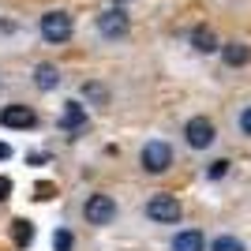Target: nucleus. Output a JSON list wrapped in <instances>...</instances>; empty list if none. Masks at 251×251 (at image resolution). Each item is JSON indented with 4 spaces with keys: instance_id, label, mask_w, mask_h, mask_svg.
<instances>
[{
    "instance_id": "f257e3e1",
    "label": "nucleus",
    "mask_w": 251,
    "mask_h": 251,
    "mask_svg": "<svg viewBox=\"0 0 251 251\" xmlns=\"http://www.w3.org/2000/svg\"><path fill=\"white\" fill-rule=\"evenodd\" d=\"M72 30H75V23H72V15H68V11H45V15H42V38H45L49 45L68 42V38H72Z\"/></svg>"
},
{
    "instance_id": "f03ea898",
    "label": "nucleus",
    "mask_w": 251,
    "mask_h": 251,
    "mask_svg": "<svg viewBox=\"0 0 251 251\" xmlns=\"http://www.w3.org/2000/svg\"><path fill=\"white\" fill-rule=\"evenodd\" d=\"M214 139H218V127H214V120H206V116H191L188 124H184V143H188L191 150L214 147Z\"/></svg>"
},
{
    "instance_id": "7ed1b4c3",
    "label": "nucleus",
    "mask_w": 251,
    "mask_h": 251,
    "mask_svg": "<svg viewBox=\"0 0 251 251\" xmlns=\"http://www.w3.org/2000/svg\"><path fill=\"white\" fill-rule=\"evenodd\" d=\"M139 161H143V169L147 173H165L169 165H173V150H169V143H161V139H150L147 147H143V154H139Z\"/></svg>"
},
{
    "instance_id": "20e7f679",
    "label": "nucleus",
    "mask_w": 251,
    "mask_h": 251,
    "mask_svg": "<svg viewBox=\"0 0 251 251\" xmlns=\"http://www.w3.org/2000/svg\"><path fill=\"white\" fill-rule=\"evenodd\" d=\"M147 218L150 221H157V225H176L180 221V202H176V195H154V199L147 202Z\"/></svg>"
},
{
    "instance_id": "39448f33",
    "label": "nucleus",
    "mask_w": 251,
    "mask_h": 251,
    "mask_svg": "<svg viewBox=\"0 0 251 251\" xmlns=\"http://www.w3.org/2000/svg\"><path fill=\"white\" fill-rule=\"evenodd\" d=\"M83 214L90 225H109V221H116V199L113 195H90L83 202Z\"/></svg>"
},
{
    "instance_id": "423d86ee",
    "label": "nucleus",
    "mask_w": 251,
    "mask_h": 251,
    "mask_svg": "<svg viewBox=\"0 0 251 251\" xmlns=\"http://www.w3.org/2000/svg\"><path fill=\"white\" fill-rule=\"evenodd\" d=\"M0 124L15 127V131H26V127L38 124V113H34L30 105H4V109H0Z\"/></svg>"
},
{
    "instance_id": "0eeeda50",
    "label": "nucleus",
    "mask_w": 251,
    "mask_h": 251,
    "mask_svg": "<svg viewBox=\"0 0 251 251\" xmlns=\"http://www.w3.org/2000/svg\"><path fill=\"white\" fill-rule=\"evenodd\" d=\"M127 26H131V23H127L124 8H109V11L98 15V30H101V38H124Z\"/></svg>"
},
{
    "instance_id": "6e6552de",
    "label": "nucleus",
    "mask_w": 251,
    "mask_h": 251,
    "mask_svg": "<svg viewBox=\"0 0 251 251\" xmlns=\"http://www.w3.org/2000/svg\"><path fill=\"white\" fill-rule=\"evenodd\" d=\"M221 60H225V68H244V64L251 60V45L225 42V45H221Z\"/></svg>"
},
{
    "instance_id": "1a4fd4ad",
    "label": "nucleus",
    "mask_w": 251,
    "mask_h": 251,
    "mask_svg": "<svg viewBox=\"0 0 251 251\" xmlns=\"http://www.w3.org/2000/svg\"><path fill=\"white\" fill-rule=\"evenodd\" d=\"M173 251H206V236L199 229H180L173 236Z\"/></svg>"
},
{
    "instance_id": "9d476101",
    "label": "nucleus",
    "mask_w": 251,
    "mask_h": 251,
    "mask_svg": "<svg viewBox=\"0 0 251 251\" xmlns=\"http://www.w3.org/2000/svg\"><path fill=\"white\" fill-rule=\"evenodd\" d=\"M83 124H86V105L68 101V105H64V113H60V127H64V131H79Z\"/></svg>"
},
{
    "instance_id": "9b49d317",
    "label": "nucleus",
    "mask_w": 251,
    "mask_h": 251,
    "mask_svg": "<svg viewBox=\"0 0 251 251\" xmlns=\"http://www.w3.org/2000/svg\"><path fill=\"white\" fill-rule=\"evenodd\" d=\"M191 45H195V52H221V45H218V38H214V30L210 26H195L191 30Z\"/></svg>"
},
{
    "instance_id": "f8f14e48",
    "label": "nucleus",
    "mask_w": 251,
    "mask_h": 251,
    "mask_svg": "<svg viewBox=\"0 0 251 251\" xmlns=\"http://www.w3.org/2000/svg\"><path fill=\"white\" fill-rule=\"evenodd\" d=\"M34 86H38V90H56V86H60V72H56L52 64H38V68H34Z\"/></svg>"
},
{
    "instance_id": "ddd939ff",
    "label": "nucleus",
    "mask_w": 251,
    "mask_h": 251,
    "mask_svg": "<svg viewBox=\"0 0 251 251\" xmlns=\"http://www.w3.org/2000/svg\"><path fill=\"white\" fill-rule=\"evenodd\" d=\"M79 94L86 98V105H109V86L105 83H83Z\"/></svg>"
},
{
    "instance_id": "4468645a",
    "label": "nucleus",
    "mask_w": 251,
    "mask_h": 251,
    "mask_svg": "<svg viewBox=\"0 0 251 251\" xmlns=\"http://www.w3.org/2000/svg\"><path fill=\"white\" fill-rule=\"evenodd\" d=\"M11 240L19 244V248H30V240H34V225H30L26 218L11 221Z\"/></svg>"
},
{
    "instance_id": "2eb2a0df",
    "label": "nucleus",
    "mask_w": 251,
    "mask_h": 251,
    "mask_svg": "<svg viewBox=\"0 0 251 251\" xmlns=\"http://www.w3.org/2000/svg\"><path fill=\"white\" fill-rule=\"evenodd\" d=\"M210 251H248V248H244V240H236L232 232H221V236L210 240Z\"/></svg>"
},
{
    "instance_id": "dca6fc26",
    "label": "nucleus",
    "mask_w": 251,
    "mask_h": 251,
    "mask_svg": "<svg viewBox=\"0 0 251 251\" xmlns=\"http://www.w3.org/2000/svg\"><path fill=\"white\" fill-rule=\"evenodd\" d=\"M52 248H56V251H72V232L56 229V232H52Z\"/></svg>"
},
{
    "instance_id": "f3484780",
    "label": "nucleus",
    "mask_w": 251,
    "mask_h": 251,
    "mask_svg": "<svg viewBox=\"0 0 251 251\" xmlns=\"http://www.w3.org/2000/svg\"><path fill=\"white\" fill-rule=\"evenodd\" d=\"M225 173H229V161H225V157H218V161H210V169H206V176H210V180H221Z\"/></svg>"
},
{
    "instance_id": "a211bd4d",
    "label": "nucleus",
    "mask_w": 251,
    "mask_h": 251,
    "mask_svg": "<svg viewBox=\"0 0 251 251\" xmlns=\"http://www.w3.org/2000/svg\"><path fill=\"white\" fill-rule=\"evenodd\" d=\"M236 127H240L244 135H251V105H244L240 116H236Z\"/></svg>"
},
{
    "instance_id": "6ab92c4d",
    "label": "nucleus",
    "mask_w": 251,
    "mask_h": 251,
    "mask_svg": "<svg viewBox=\"0 0 251 251\" xmlns=\"http://www.w3.org/2000/svg\"><path fill=\"white\" fill-rule=\"evenodd\" d=\"M4 199H11V180L8 176H0V202Z\"/></svg>"
},
{
    "instance_id": "aec40b11",
    "label": "nucleus",
    "mask_w": 251,
    "mask_h": 251,
    "mask_svg": "<svg viewBox=\"0 0 251 251\" xmlns=\"http://www.w3.org/2000/svg\"><path fill=\"white\" fill-rule=\"evenodd\" d=\"M4 157H11V147H8V143H0V161H4Z\"/></svg>"
}]
</instances>
